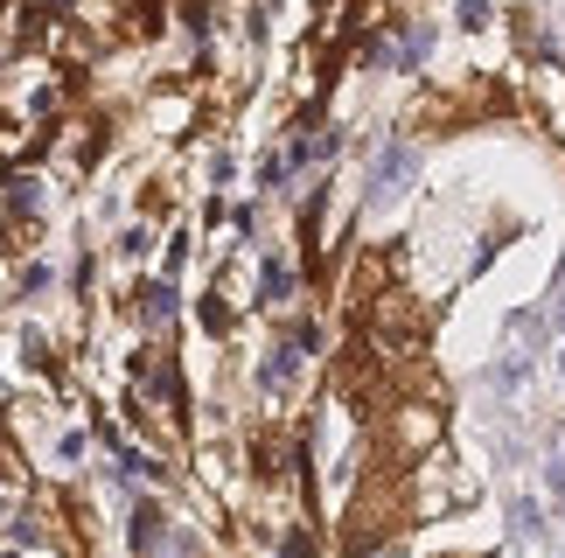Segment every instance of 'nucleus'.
I'll return each instance as SVG.
<instances>
[{
	"label": "nucleus",
	"instance_id": "3",
	"mask_svg": "<svg viewBox=\"0 0 565 558\" xmlns=\"http://www.w3.org/2000/svg\"><path fill=\"white\" fill-rule=\"evenodd\" d=\"M147 245H154V230H126V238H119V251H126V259H140Z\"/></svg>",
	"mask_w": 565,
	"mask_h": 558
},
{
	"label": "nucleus",
	"instance_id": "1",
	"mask_svg": "<svg viewBox=\"0 0 565 558\" xmlns=\"http://www.w3.org/2000/svg\"><path fill=\"white\" fill-rule=\"evenodd\" d=\"M412 168H419V154H412V147H384L377 182H371V203H391V196H398V189L412 182Z\"/></svg>",
	"mask_w": 565,
	"mask_h": 558
},
{
	"label": "nucleus",
	"instance_id": "5",
	"mask_svg": "<svg viewBox=\"0 0 565 558\" xmlns=\"http://www.w3.org/2000/svg\"><path fill=\"white\" fill-rule=\"evenodd\" d=\"M558 371H565V342H558Z\"/></svg>",
	"mask_w": 565,
	"mask_h": 558
},
{
	"label": "nucleus",
	"instance_id": "4",
	"mask_svg": "<svg viewBox=\"0 0 565 558\" xmlns=\"http://www.w3.org/2000/svg\"><path fill=\"white\" fill-rule=\"evenodd\" d=\"M552 489H558V517H565V482H552Z\"/></svg>",
	"mask_w": 565,
	"mask_h": 558
},
{
	"label": "nucleus",
	"instance_id": "2",
	"mask_svg": "<svg viewBox=\"0 0 565 558\" xmlns=\"http://www.w3.org/2000/svg\"><path fill=\"white\" fill-rule=\"evenodd\" d=\"M287 293H294V272H287V259H266V287H258V300H266V308H279Z\"/></svg>",
	"mask_w": 565,
	"mask_h": 558
}]
</instances>
